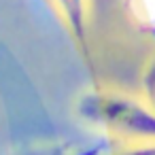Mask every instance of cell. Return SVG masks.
Masks as SVG:
<instances>
[{"mask_svg":"<svg viewBox=\"0 0 155 155\" xmlns=\"http://www.w3.org/2000/svg\"><path fill=\"white\" fill-rule=\"evenodd\" d=\"M83 117L134 138H155V115L138 102L113 96H89L81 102Z\"/></svg>","mask_w":155,"mask_h":155,"instance_id":"6da1fadb","label":"cell"},{"mask_svg":"<svg viewBox=\"0 0 155 155\" xmlns=\"http://www.w3.org/2000/svg\"><path fill=\"white\" fill-rule=\"evenodd\" d=\"M60 5H62L64 13L68 15V21L72 24V28L77 32H81V28H83V11H85L83 0H60Z\"/></svg>","mask_w":155,"mask_h":155,"instance_id":"7a4b0ae2","label":"cell"},{"mask_svg":"<svg viewBox=\"0 0 155 155\" xmlns=\"http://www.w3.org/2000/svg\"><path fill=\"white\" fill-rule=\"evenodd\" d=\"M17 155H64V151L55 144H36V147H28L19 151Z\"/></svg>","mask_w":155,"mask_h":155,"instance_id":"3957f363","label":"cell"},{"mask_svg":"<svg viewBox=\"0 0 155 155\" xmlns=\"http://www.w3.org/2000/svg\"><path fill=\"white\" fill-rule=\"evenodd\" d=\"M127 155H155V149H147V151H136V153H127Z\"/></svg>","mask_w":155,"mask_h":155,"instance_id":"277c9868","label":"cell"}]
</instances>
